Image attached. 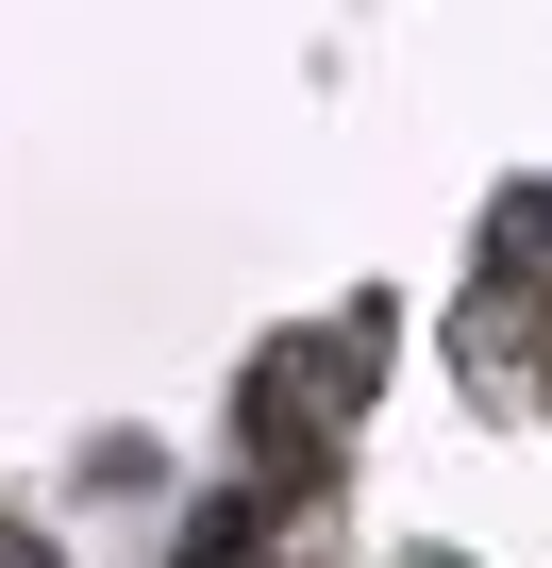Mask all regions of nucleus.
I'll list each match as a JSON object with an SVG mask.
<instances>
[{
    "mask_svg": "<svg viewBox=\"0 0 552 568\" xmlns=\"http://www.w3.org/2000/svg\"><path fill=\"white\" fill-rule=\"evenodd\" d=\"M519 217H535V234H552V184H535V201H519Z\"/></svg>",
    "mask_w": 552,
    "mask_h": 568,
    "instance_id": "f03ea898",
    "label": "nucleus"
},
{
    "mask_svg": "<svg viewBox=\"0 0 552 568\" xmlns=\"http://www.w3.org/2000/svg\"><path fill=\"white\" fill-rule=\"evenodd\" d=\"M234 551H251V501H218V518L184 535V568H234Z\"/></svg>",
    "mask_w": 552,
    "mask_h": 568,
    "instance_id": "f257e3e1",
    "label": "nucleus"
}]
</instances>
